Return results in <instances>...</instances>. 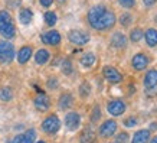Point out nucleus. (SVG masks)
I'll return each instance as SVG.
<instances>
[{
    "instance_id": "nucleus-1",
    "label": "nucleus",
    "mask_w": 157,
    "mask_h": 143,
    "mask_svg": "<svg viewBox=\"0 0 157 143\" xmlns=\"http://www.w3.org/2000/svg\"><path fill=\"white\" fill-rule=\"evenodd\" d=\"M114 12L105 9V6L98 5L91 7L88 12V22L97 30H108L115 25Z\"/></svg>"
},
{
    "instance_id": "nucleus-2",
    "label": "nucleus",
    "mask_w": 157,
    "mask_h": 143,
    "mask_svg": "<svg viewBox=\"0 0 157 143\" xmlns=\"http://www.w3.org/2000/svg\"><path fill=\"white\" fill-rule=\"evenodd\" d=\"M14 58V46L7 41H0V62H10Z\"/></svg>"
},
{
    "instance_id": "nucleus-3",
    "label": "nucleus",
    "mask_w": 157,
    "mask_h": 143,
    "mask_svg": "<svg viewBox=\"0 0 157 143\" xmlns=\"http://www.w3.org/2000/svg\"><path fill=\"white\" fill-rule=\"evenodd\" d=\"M59 127H61V120L58 119L56 114L48 116L42 123L43 132H46V133H49V134H55L58 130H59Z\"/></svg>"
},
{
    "instance_id": "nucleus-4",
    "label": "nucleus",
    "mask_w": 157,
    "mask_h": 143,
    "mask_svg": "<svg viewBox=\"0 0 157 143\" xmlns=\"http://www.w3.org/2000/svg\"><path fill=\"white\" fill-rule=\"evenodd\" d=\"M68 39L75 45H85L90 41V35L86 32H82V30H71L68 34Z\"/></svg>"
},
{
    "instance_id": "nucleus-5",
    "label": "nucleus",
    "mask_w": 157,
    "mask_h": 143,
    "mask_svg": "<svg viewBox=\"0 0 157 143\" xmlns=\"http://www.w3.org/2000/svg\"><path fill=\"white\" fill-rule=\"evenodd\" d=\"M115 132H117V121H114V120H107L100 127V134L102 137H109Z\"/></svg>"
},
{
    "instance_id": "nucleus-6",
    "label": "nucleus",
    "mask_w": 157,
    "mask_h": 143,
    "mask_svg": "<svg viewBox=\"0 0 157 143\" xmlns=\"http://www.w3.org/2000/svg\"><path fill=\"white\" fill-rule=\"evenodd\" d=\"M107 110H108L109 114L113 116H121L125 111V103L121 100H113L109 101L108 105H107Z\"/></svg>"
},
{
    "instance_id": "nucleus-7",
    "label": "nucleus",
    "mask_w": 157,
    "mask_h": 143,
    "mask_svg": "<svg viewBox=\"0 0 157 143\" xmlns=\"http://www.w3.org/2000/svg\"><path fill=\"white\" fill-rule=\"evenodd\" d=\"M35 139H36V132L33 129H29L23 134H17L16 137H13L10 143H35Z\"/></svg>"
},
{
    "instance_id": "nucleus-8",
    "label": "nucleus",
    "mask_w": 157,
    "mask_h": 143,
    "mask_svg": "<svg viewBox=\"0 0 157 143\" xmlns=\"http://www.w3.org/2000/svg\"><path fill=\"white\" fill-rule=\"evenodd\" d=\"M102 74H104L105 78H107L109 82H113V84H117V82H120L123 80V75H121L114 67H105L104 70H102Z\"/></svg>"
},
{
    "instance_id": "nucleus-9",
    "label": "nucleus",
    "mask_w": 157,
    "mask_h": 143,
    "mask_svg": "<svg viewBox=\"0 0 157 143\" xmlns=\"http://www.w3.org/2000/svg\"><path fill=\"white\" fill-rule=\"evenodd\" d=\"M79 123H81V117L75 111L68 113L67 117H65V124H67V127L69 130H76L79 127Z\"/></svg>"
},
{
    "instance_id": "nucleus-10",
    "label": "nucleus",
    "mask_w": 157,
    "mask_h": 143,
    "mask_svg": "<svg viewBox=\"0 0 157 143\" xmlns=\"http://www.w3.org/2000/svg\"><path fill=\"white\" fill-rule=\"evenodd\" d=\"M131 64H133L134 70H137V71H143L144 68L148 65V58L146 57L144 54H137V55H134L133 57Z\"/></svg>"
},
{
    "instance_id": "nucleus-11",
    "label": "nucleus",
    "mask_w": 157,
    "mask_h": 143,
    "mask_svg": "<svg viewBox=\"0 0 157 143\" xmlns=\"http://www.w3.org/2000/svg\"><path fill=\"white\" fill-rule=\"evenodd\" d=\"M42 41H43V43L56 46L58 43L61 42V35H59V32H56V30H49V32L42 35Z\"/></svg>"
},
{
    "instance_id": "nucleus-12",
    "label": "nucleus",
    "mask_w": 157,
    "mask_h": 143,
    "mask_svg": "<svg viewBox=\"0 0 157 143\" xmlns=\"http://www.w3.org/2000/svg\"><path fill=\"white\" fill-rule=\"evenodd\" d=\"M49 105H51V101H49L48 95H45L43 93H40V94L35 98V107L38 110H40V111H46V110L49 109Z\"/></svg>"
},
{
    "instance_id": "nucleus-13",
    "label": "nucleus",
    "mask_w": 157,
    "mask_h": 143,
    "mask_svg": "<svg viewBox=\"0 0 157 143\" xmlns=\"http://www.w3.org/2000/svg\"><path fill=\"white\" fill-rule=\"evenodd\" d=\"M157 85V71L156 70H150L144 77V87L147 90H151Z\"/></svg>"
},
{
    "instance_id": "nucleus-14",
    "label": "nucleus",
    "mask_w": 157,
    "mask_h": 143,
    "mask_svg": "<svg viewBox=\"0 0 157 143\" xmlns=\"http://www.w3.org/2000/svg\"><path fill=\"white\" fill-rule=\"evenodd\" d=\"M0 35L6 39L13 38L16 35V28H14L13 22L12 23H5V25H0Z\"/></svg>"
},
{
    "instance_id": "nucleus-15",
    "label": "nucleus",
    "mask_w": 157,
    "mask_h": 143,
    "mask_svg": "<svg viewBox=\"0 0 157 143\" xmlns=\"http://www.w3.org/2000/svg\"><path fill=\"white\" fill-rule=\"evenodd\" d=\"M111 45H113L114 48H117V49L125 48V45H127V38H125L123 34L117 32V34H114L113 35V38H111Z\"/></svg>"
},
{
    "instance_id": "nucleus-16",
    "label": "nucleus",
    "mask_w": 157,
    "mask_h": 143,
    "mask_svg": "<svg viewBox=\"0 0 157 143\" xmlns=\"http://www.w3.org/2000/svg\"><path fill=\"white\" fill-rule=\"evenodd\" d=\"M148 140H150V130L143 129V130H138L137 133L134 134L131 143H147Z\"/></svg>"
},
{
    "instance_id": "nucleus-17",
    "label": "nucleus",
    "mask_w": 157,
    "mask_h": 143,
    "mask_svg": "<svg viewBox=\"0 0 157 143\" xmlns=\"http://www.w3.org/2000/svg\"><path fill=\"white\" fill-rule=\"evenodd\" d=\"M79 142L81 143H95V132L91 129V127H85V129L82 130Z\"/></svg>"
},
{
    "instance_id": "nucleus-18",
    "label": "nucleus",
    "mask_w": 157,
    "mask_h": 143,
    "mask_svg": "<svg viewBox=\"0 0 157 143\" xmlns=\"http://www.w3.org/2000/svg\"><path fill=\"white\" fill-rule=\"evenodd\" d=\"M32 57V48L30 46H23L20 48V51L17 52V61L20 64H26Z\"/></svg>"
},
{
    "instance_id": "nucleus-19",
    "label": "nucleus",
    "mask_w": 157,
    "mask_h": 143,
    "mask_svg": "<svg viewBox=\"0 0 157 143\" xmlns=\"http://www.w3.org/2000/svg\"><path fill=\"white\" fill-rule=\"evenodd\" d=\"M72 101H74L72 95L69 94V93H63V94L59 97V107H61L62 110L69 109V107L72 105Z\"/></svg>"
},
{
    "instance_id": "nucleus-20",
    "label": "nucleus",
    "mask_w": 157,
    "mask_h": 143,
    "mask_svg": "<svg viewBox=\"0 0 157 143\" xmlns=\"http://www.w3.org/2000/svg\"><path fill=\"white\" fill-rule=\"evenodd\" d=\"M146 42H147L148 46H156L157 45V30L156 29H147L146 32Z\"/></svg>"
},
{
    "instance_id": "nucleus-21",
    "label": "nucleus",
    "mask_w": 157,
    "mask_h": 143,
    "mask_svg": "<svg viewBox=\"0 0 157 143\" xmlns=\"http://www.w3.org/2000/svg\"><path fill=\"white\" fill-rule=\"evenodd\" d=\"M49 52L46 51V49H39L38 52H36V55H35V61H36V64H39V65H43V64H46L49 59Z\"/></svg>"
},
{
    "instance_id": "nucleus-22",
    "label": "nucleus",
    "mask_w": 157,
    "mask_h": 143,
    "mask_svg": "<svg viewBox=\"0 0 157 143\" xmlns=\"http://www.w3.org/2000/svg\"><path fill=\"white\" fill-rule=\"evenodd\" d=\"M95 61H97V57L92 52L84 54V55H82V58H81V64L84 65V67H86V68L92 67V65L95 64Z\"/></svg>"
},
{
    "instance_id": "nucleus-23",
    "label": "nucleus",
    "mask_w": 157,
    "mask_h": 143,
    "mask_svg": "<svg viewBox=\"0 0 157 143\" xmlns=\"http://www.w3.org/2000/svg\"><path fill=\"white\" fill-rule=\"evenodd\" d=\"M19 19L20 22L23 25H29L30 22H32V19H33V13H32V10L29 9H22L19 13Z\"/></svg>"
},
{
    "instance_id": "nucleus-24",
    "label": "nucleus",
    "mask_w": 157,
    "mask_h": 143,
    "mask_svg": "<svg viewBox=\"0 0 157 143\" xmlns=\"http://www.w3.org/2000/svg\"><path fill=\"white\" fill-rule=\"evenodd\" d=\"M12 98H13V91H12V88L5 87V88H2V90H0V100L10 101Z\"/></svg>"
},
{
    "instance_id": "nucleus-25",
    "label": "nucleus",
    "mask_w": 157,
    "mask_h": 143,
    "mask_svg": "<svg viewBox=\"0 0 157 143\" xmlns=\"http://www.w3.org/2000/svg\"><path fill=\"white\" fill-rule=\"evenodd\" d=\"M143 36H144V32L140 28H136V29H133V30L130 32V39H131L133 42H138V41H141Z\"/></svg>"
},
{
    "instance_id": "nucleus-26",
    "label": "nucleus",
    "mask_w": 157,
    "mask_h": 143,
    "mask_svg": "<svg viewBox=\"0 0 157 143\" xmlns=\"http://www.w3.org/2000/svg\"><path fill=\"white\" fill-rule=\"evenodd\" d=\"M56 13L55 12H46L45 13V22H46V25L48 26H53V25L56 23Z\"/></svg>"
},
{
    "instance_id": "nucleus-27",
    "label": "nucleus",
    "mask_w": 157,
    "mask_h": 143,
    "mask_svg": "<svg viewBox=\"0 0 157 143\" xmlns=\"http://www.w3.org/2000/svg\"><path fill=\"white\" fill-rule=\"evenodd\" d=\"M131 22H133V16L130 13H124V14H121V18H120V23L123 25V26H130L131 25Z\"/></svg>"
},
{
    "instance_id": "nucleus-28",
    "label": "nucleus",
    "mask_w": 157,
    "mask_h": 143,
    "mask_svg": "<svg viewBox=\"0 0 157 143\" xmlns=\"http://www.w3.org/2000/svg\"><path fill=\"white\" fill-rule=\"evenodd\" d=\"M5 23H12V16H10L9 12L2 10L0 12V25H5Z\"/></svg>"
},
{
    "instance_id": "nucleus-29",
    "label": "nucleus",
    "mask_w": 157,
    "mask_h": 143,
    "mask_svg": "<svg viewBox=\"0 0 157 143\" xmlns=\"http://www.w3.org/2000/svg\"><path fill=\"white\" fill-rule=\"evenodd\" d=\"M62 72H63L65 75H69L72 72V64L69 59H65V61L62 62Z\"/></svg>"
},
{
    "instance_id": "nucleus-30",
    "label": "nucleus",
    "mask_w": 157,
    "mask_h": 143,
    "mask_svg": "<svg viewBox=\"0 0 157 143\" xmlns=\"http://www.w3.org/2000/svg\"><path fill=\"white\" fill-rule=\"evenodd\" d=\"M100 119H101V109L98 105H95L94 110H92V114H91V121L95 123V121H98Z\"/></svg>"
},
{
    "instance_id": "nucleus-31",
    "label": "nucleus",
    "mask_w": 157,
    "mask_h": 143,
    "mask_svg": "<svg viewBox=\"0 0 157 143\" xmlns=\"http://www.w3.org/2000/svg\"><path fill=\"white\" fill-rule=\"evenodd\" d=\"M91 93V87L88 82H82L81 87H79V94L82 95V97H86V95H90Z\"/></svg>"
},
{
    "instance_id": "nucleus-32",
    "label": "nucleus",
    "mask_w": 157,
    "mask_h": 143,
    "mask_svg": "<svg viewBox=\"0 0 157 143\" xmlns=\"http://www.w3.org/2000/svg\"><path fill=\"white\" fill-rule=\"evenodd\" d=\"M118 3L123 6V7L130 9V7H133V6L136 5V0H118Z\"/></svg>"
},
{
    "instance_id": "nucleus-33",
    "label": "nucleus",
    "mask_w": 157,
    "mask_h": 143,
    "mask_svg": "<svg viewBox=\"0 0 157 143\" xmlns=\"http://www.w3.org/2000/svg\"><path fill=\"white\" fill-rule=\"evenodd\" d=\"M124 124H125L127 127H133V126L137 124V119H136V117H128V119L124 120Z\"/></svg>"
},
{
    "instance_id": "nucleus-34",
    "label": "nucleus",
    "mask_w": 157,
    "mask_h": 143,
    "mask_svg": "<svg viewBox=\"0 0 157 143\" xmlns=\"http://www.w3.org/2000/svg\"><path fill=\"white\" fill-rule=\"evenodd\" d=\"M127 140H128V134L125 133V132H123V133H120L117 136V143H125Z\"/></svg>"
},
{
    "instance_id": "nucleus-35",
    "label": "nucleus",
    "mask_w": 157,
    "mask_h": 143,
    "mask_svg": "<svg viewBox=\"0 0 157 143\" xmlns=\"http://www.w3.org/2000/svg\"><path fill=\"white\" fill-rule=\"evenodd\" d=\"M48 87H49V88H53V90H55V88L58 87V81L55 80V78L49 80V81H48Z\"/></svg>"
},
{
    "instance_id": "nucleus-36",
    "label": "nucleus",
    "mask_w": 157,
    "mask_h": 143,
    "mask_svg": "<svg viewBox=\"0 0 157 143\" xmlns=\"http://www.w3.org/2000/svg\"><path fill=\"white\" fill-rule=\"evenodd\" d=\"M39 2H40V5H42L43 7H49V6L52 5L53 0H39Z\"/></svg>"
},
{
    "instance_id": "nucleus-37",
    "label": "nucleus",
    "mask_w": 157,
    "mask_h": 143,
    "mask_svg": "<svg viewBox=\"0 0 157 143\" xmlns=\"http://www.w3.org/2000/svg\"><path fill=\"white\" fill-rule=\"evenodd\" d=\"M143 2H144V5H146V6H148V7H150V6H153V5H154V3H156L157 0H143Z\"/></svg>"
},
{
    "instance_id": "nucleus-38",
    "label": "nucleus",
    "mask_w": 157,
    "mask_h": 143,
    "mask_svg": "<svg viewBox=\"0 0 157 143\" xmlns=\"http://www.w3.org/2000/svg\"><path fill=\"white\" fill-rule=\"evenodd\" d=\"M150 130H157V123H156V121L150 124Z\"/></svg>"
},
{
    "instance_id": "nucleus-39",
    "label": "nucleus",
    "mask_w": 157,
    "mask_h": 143,
    "mask_svg": "<svg viewBox=\"0 0 157 143\" xmlns=\"http://www.w3.org/2000/svg\"><path fill=\"white\" fill-rule=\"evenodd\" d=\"M150 143H157V136H156V137H153V139H151V142H150Z\"/></svg>"
},
{
    "instance_id": "nucleus-40",
    "label": "nucleus",
    "mask_w": 157,
    "mask_h": 143,
    "mask_svg": "<svg viewBox=\"0 0 157 143\" xmlns=\"http://www.w3.org/2000/svg\"><path fill=\"white\" fill-rule=\"evenodd\" d=\"M63 2H65V0H58V3H63Z\"/></svg>"
},
{
    "instance_id": "nucleus-41",
    "label": "nucleus",
    "mask_w": 157,
    "mask_h": 143,
    "mask_svg": "<svg viewBox=\"0 0 157 143\" xmlns=\"http://www.w3.org/2000/svg\"><path fill=\"white\" fill-rule=\"evenodd\" d=\"M38 143H45V142H43V140H39V142Z\"/></svg>"
},
{
    "instance_id": "nucleus-42",
    "label": "nucleus",
    "mask_w": 157,
    "mask_h": 143,
    "mask_svg": "<svg viewBox=\"0 0 157 143\" xmlns=\"http://www.w3.org/2000/svg\"><path fill=\"white\" fill-rule=\"evenodd\" d=\"M156 20H157V18H156Z\"/></svg>"
}]
</instances>
